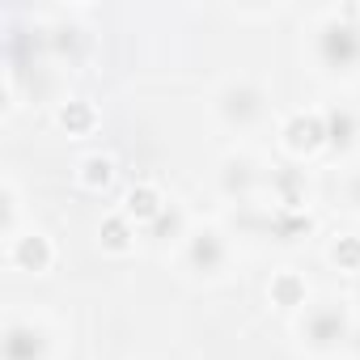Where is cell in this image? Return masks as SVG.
Masks as SVG:
<instances>
[{"mask_svg": "<svg viewBox=\"0 0 360 360\" xmlns=\"http://www.w3.org/2000/svg\"><path fill=\"white\" fill-rule=\"evenodd\" d=\"M352 347H356V352H360V330H352Z\"/></svg>", "mask_w": 360, "mask_h": 360, "instance_id": "cell-21", "label": "cell"}, {"mask_svg": "<svg viewBox=\"0 0 360 360\" xmlns=\"http://www.w3.org/2000/svg\"><path fill=\"white\" fill-rule=\"evenodd\" d=\"M309 217L305 212H297V208H276L271 217H267V229L276 233V238H297V233H309Z\"/></svg>", "mask_w": 360, "mask_h": 360, "instance_id": "cell-11", "label": "cell"}, {"mask_svg": "<svg viewBox=\"0 0 360 360\" xmlns=\"http://www.w3.org/2000/svg\"><path fill=\"white\" fill-rule=\"evenodd\" d=\"M221 115H225V123H238V127L255 123V119L263 115V89H259L255 81H233V85H225V94H221Z\"/></svg>", "mask_w": 360, "mask_h": 360, "instance_id": "cell-3", "label": "cell"}, {"mask_svg": "<svg viewBox=\"0 0 360 360\" xmlns=\"http://www.w3.org/2000/svg\"><path fill=\"white\" fill-rule=\"evenodd\" d=\"M322 123H326V144L330 148H352L356 136H360V119L352 106H330L322 110Z\"/></svg>", "mask_w": 360, "mask_h": 360, "instance_id": "cell-7", "label": "cell"}, {"mask_svg": "<svg viewBox=\"0 0 360 360\" xmlns=\"http://www.w3.org/2000/svg\"><path fill=\"white\" fill-rule=\"evenodd\" d=\"M13 263L26 271H47L51 267V242L43 233H26L13 242Z\"/></svg>", "mask_w": 360, "mask_h": 360, "instance_id": "cell-8", "label": "cell"}, {"mask_svg": "<svg viewBox=\"0 0 360 360\" xmlns=\"http://www.w3.org/2000/svg\"><path fill=\"white\" fill-rule=\"evenodd\" d=\"M51 47L56 51H77L81 47V30L77 26H56L51 30Z\"/></svg>", "mask_w": 360, "mask_h": 360, "instance_id": "cell-19", "label": "cell"}, {"mask_svg": "<svg viewBox=\"0 0 360 360\" xmlns=\"http://www.w3.org/2000/svg\"><path fill=\"white\" fill-rule=\"evenodd\" d=\"M352 330H356V326H352L347 309H343V305H335V301H326V305H314V309L305 314V322H301V335H305V343H309V347H318V352L347 343V339H352Z\"/></svg>", "mask_w": 360, "mask_h": 360, "instance_id": "cell-2", "label": "cell"}, {"mask_svg": "<svg viewBox=\"0 0 360 360\" xmlns=\"http://www.w3.org/2000/svg\"><path fill=\"white\" fill-rule=\"evenodd\" d=\"M161 208H165V200H161L153 187H131V191H127V217L153 225V221L161 217Z\"/></svg>", "mask_w": 360, "mask_h": 360, "instance_id": "cell-10", "label": "cell"}, {"mask_svg": "<svg viewBox=\"0 0 360 360\" xmlns=\"http://www.w3.org/2000/svg\"><path fill=\"white\" fill-rule=\"evenodd\" d=\"M60 123H64L68 131H85V127L94 123V110H89L85 102H68V106H60Z\"/></svg>", "mask_w": 360, "mask_h": 360, "instance_id": "cell-17", "label": "cell"}, {"mask_svg": "<svg viewBox=\"0 0 360 360\" xmlns=\"http://www.w3.org/2000/svg\"><path fill=\"white\" fill-rule=\"evenodd\" d=\"M225 259H229L225 238L212 233V229H204V233H195V238L187 242V263H191L200 276H217V271L225 267Z\"/></svg>", "mask_w": 360, "mask_h": 360, "instance_id": "cell-5", "label": "cell"}, {"mask_svg": "<svg viewBox=\"0 0 360 360\" xmlns=\"http://www.w3.org/2000/svg\"><path fill=\"white\" fill-rule=\"evenodd\" d=\"M271 187L280 191V208H297L305 195V178H301V169H280V174H271Z\"/></svg>", "mask_w": 360, "mask_h": 360, "instance_id": "cell-12", "label": "cell"}, {"mask_svg": "<svg viewBox=\"0 0 360 360\" xmlns=\"http://www.w3.org/2000/svg\"><path fill=\"white\" fill-rule=\"evenodd\" d=\"M284 144L292 148V153H314L318 144H326V123H322V115H292L288 123H284Z\"/></svg>", "mask_w": 360, "mask_h": 360, "instance_id": "cell-6", "label": "cell"}, {"mask_svg": "<svg viewBox=\"0 0 360 360\" xmlns=\"http://www.w3.org/2000/svg\"><path fill=\"white\" fill-rule=\"evenodd\" d=\"M148 233H153V238H178V233H183V212H178L174 204H165L161 217L148 225Z\"/></svg>", "mask_w": 360, "mask_h": 360, "instance_id": "cell-16", "label": "cell"}, {"mask_svg": "<svg viewBox=\"0 0 360 360\" xmlns=\"http://www.w3.org/2000/svg\"><path fill=\"white\" fill-rule=\"evenodd\" d=\"M271 301H276V305H305V280L292 276V271L276 276V280H271Z\"/></svg>", "mask_w": 360, "mask_h": 360, "instance_id": "cell-14", "label": "cell"}, {"mask_svg": "<svg viewBox=\"0 0 360 360\" xmlns=\"http://www.w3.org/2000/svg\"><path fill=\"white\" fill-rule=\"evenodd\" d=\"M110 174H115V165H110L106 157H85V161H81L85 187H106V183H110Z\"/></svg>", "mask_w": 360, "mask_h": 360, "instance_id": "cell-15", "label": "cell"}, {"mask_svg": "<svg viewBox=\"0 0 360 360\" xmlns=\"http://www.w3.org/2000/svg\"><path fill=\"white\" fill-rule=\"evenodd\" d=\"M318 60L330 72H347L360 64V26H356V9H343L339 18L322 22L318 30Z\"/></svg>", "mask_w": 360, "mask_h": 360, "instance_id": "cell-1", "label": "cell"}, {"mask_svg": "<svg viewBox=\"0 0 360 360\" xmlns=\"http://www.w3.org/2000/svg\"><path fill=\"white\" fill-rule=\"evenodd\" d=\"M330 259H335L339 267H360V238H339V242L330 246Z\"/></svg>", "mask_w": 360, "mask_h": 360, "instance_id": "cell-18", "label": "cell"}, {"mask_svg": "<svg viewBox=\"0 0 360 360\" xmlns=\"http://www.w3.org/2000/svg\"><path fill=\"white\" fill-rule=\"evenodd\" d=\"M221 187H225V195L246 200V195L255 191V165H250L246 157H229L225 169H221Z\"/></svg>", "mask_w": 360, "mask_h": 360, "instance_id": "cell-9", "label": "cell"}, {"mask_svg": "<svg viewBox=\"0 0 360 360\" xmlns=\"http://www.w3.org/2000/svg\"><path fill=\"white\" fill-rule=\"evenodd\" d=\"M347 200H352V204L360 208V169L352 174V183H347Z\"/></svg>", "mask_w": 360, "mask_h": 360, "instance_id": "cell-20", "label": "cell"}, {"mask_svg": "<svg viewBox=\"0 0 360 360\" xmlns=\"http://www.w3.org/2000/svg\"><path fill=\"white\" fill-rule=\"evenodd\" d=\"M131 238H136V229H131V217H127V212L102 221V246H106V250H127Z\"/></svg>", "mask_w": 360, "mask_h": 360, "instance_id": "cell-13", "label": "cell"}, {"mask_svg": "<svg viewBox=\"0 0 360 360\" xmlns=\"http://www.w3.org/2000/svg\"><path fill=\"white\" fill-rule=\"evenodd\" d=\"M0 347H5V360H47V330L34 322H9Z\"/></svg>", "mask_w": 360, "mask_h": 360, "instance_id": "cell-4", "label": "cell"}]
</instances>
